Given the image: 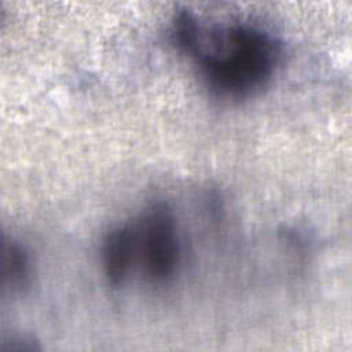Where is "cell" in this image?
Returning <instances> with one entry per match:
<instances>
[{"instance_id": "3", "label": "cell", "mask_w": 352, "mask_h": 352, "mask_svg": "<svg viewBox=\"0 0 352 352\" xmlns=\"http://www.w3.org/2000/svg\"><path fill=\"white\" fill-rule=\"evenodd\" d=\"M136 253V230L133 227L120 226L107 232L102 248V263L106 279L111 286L117 287L125 282Z\"/></svg>"}, {"instance_id": "2", "label": "cell", "mask_w": 352, "mask_h": 352, "mask_svg": "<svg viewBox=\"0 0 352 352\" xmlns=\"http://www.w3.org/2000/svg\"><path fill=\"white\" fill-rule=\"evenodd\" d=\"M136 249L142 253L146 276L150 282L161 285L173 278L180 256L177 226L172 209L166 204L153 205L144 214Z\"/></svg>"}, {"instance_id": "4", "label": "cell", "mask_w": 352, "mask_h": 352, "mask_svg": "<svg viewBox=\"0 0 352 352\" xmlns=\"http://www.w3.org/2000/svg\"><path fill=\"white\" fill-rule=\"evenodd\" d=\"M30 278L29 254L18 242H4L3 246V282L11 290H22Z\"/></svg>"}, {"instance_id": "1", "label": "cell", "mask_w": 352, "mask_h": 352, "mask_svg": "<svg viewBox=\"0 0 352 352\" xmlns=\"http://www.w3.org/2000/svg\"><path fill=\"white\" fill-rule=\"evenodd\" d=\"M199 69L206 87L217 96L242 99L261 91L274 77L280 45L267 30L250 23L197 25L184 51Z\"/></svg>"}]
</instances>
